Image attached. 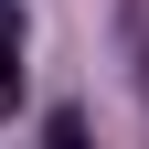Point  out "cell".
Wrapping results in <instances>:
<instances>
[{
  "mask_svg": "<svg viewBox=\"0 0 149 149\" xmlns=\"http://www.w3.org/2000/svg\"><path fill=\"white\" fill-rule=\"evenodd\" d=\"M22 96V11H11V0H0V107Z\"/></svg>",
  "mask_w": 149,
  "mask_h": 149,
  "instance_id": "7a4b0ae2",
  "label": "cell"
},
{
  "mask_svg": "<svg viewBox=\"0 0 149 149\" xmlns=\"http://www.w3.org/2000/svg\"><path fill=\"white\" fill-rule=\"evenodd\" d=\"M43 149H85V117H74V107H64V117L43 128Z\"/></svg>",
  "mask_w": 149,
  "mask_h": 149,
  "instance_id": "3957f363",
  "label": "cell"
},
{
  "mask_svg": "<svg viewBox=\"0 0 149 149\" xmlns=\"http://www.w3.org/2000/svg\"><path fill=\"white\" fill-rule=\"evenodd\" d=\"M117 43H128V74H139V96H149V0H117Z\"/></svg>",
  "mask_w": 149,
  "mask_h": 149,
  "instance_id": "6da1fadb",
  "label": "cell"
}]
</instances>
